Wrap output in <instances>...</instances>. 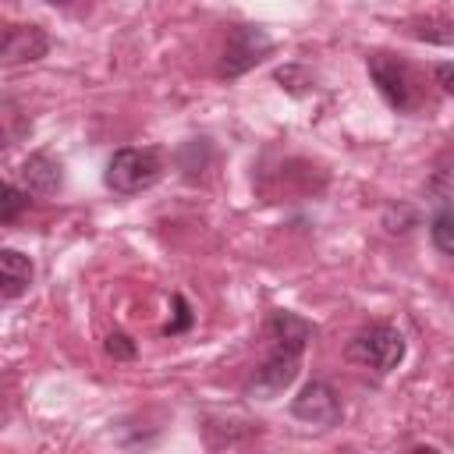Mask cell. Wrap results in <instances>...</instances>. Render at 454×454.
<instances>
[{
  "mask_svg": "<svg viewBox=\"0 0 454 454\" xmlns=\"http://www.w3.org/2000/svg\"><path fill=\"white\" fill-rule=\"evenodd\" d=\"M266 53H270V39H266L259 28H234L231 39H227L220 71H223V74H241V71H248L252 64H259Z\"/></svg>",
  "mask_w": 454,
  "mask_h": 454,
  "instance_id": "6",
  "label": "cell"
},
{
  "mask_svg": "<svg viewBox=\"0 0 454 454\" xmlns=\"http://www.w3.org/2000/svg\"><path fill=\"white\" fill-rule=\"evenodd\" d=\"M32 284V262L28 255H21L18 248H4L0 252V298L4 301H14L28 291Z\"/></svg>",
  "mask_w": 454,
  "mask_h": 454,
  "instance_id": "9",
  "label": "cell"
},
{
  "mask_svg": "<svg viewBox=\"0 0 454 454\" xmlns=\"http://www.w3.org/2000/svg\"><path fill=\"white\" fill-rule=\"evenodd\" d=\"M291 411H294V419H301V422H309V426H319V429L337 426L340 415H344L340 397L333 394V387H330V383H319V380H312V383H305V387L298 390Z\"/></svg>",
  "mask_w": 454,
  "mask_h": 454,
  "instance_id": "5",
  "label": "cell"
},
{
  "mask_svg": "<svg viewBox=\"0 0 454 454\" xmlns=\"http://www.w3.org/2000/svg\"><path fill=\"white\" fill-rule=\"evenodd\" d=\"M21 181H25V192H28V195H53V192H60L64 174H60V163H57L53 156L32 153V156L21 163Z\"/></svg>",
  "mask_w": 454,
  "mask_h": 454,
  "instance_id": "8",
  "label": "cell"
},
{
  "mask_svg": "<svg viewBox=\"0 0 454 454\" xmlns=\"http://www.w3.org/2000/svg\"><path fill=\"white\" fill-rule=\"evenodd\" d=\"M106 351H110L114 358H131V355H135V344H131V337H128V333H110Z\"/></svg>",
  "mask_w": 454,
  "mask_h": 454,
  "instance_id": "12",
  "label": "cell"
},
{
  "mask_svg": "<svg viewBox=\"0 0 454 454\" xmlns=\"http://www.w3.org/2000/svg\"><path fill=\"white\" fill-rule=\"evenodd\" d=\"M266 337H270V355L245 383V397H252V401H273L277 394H284L294 383V376L301 369L305 340L312 337V326L305 319H298L294 312H273L266 323Z\"/></svg>",
  "mask_w": 454,
  "mask_h": 454,
  "instance_id": "1",
  "label": "cell"
},
{
  "mask_svg": "<svg viewBox=\"0 0 454 454\" xmlns=\"http://www.w3.org/2000/svg\"><path fill=\"white\" fill-rule=\"evenodd\" d=\"M160 174H163V156L156 149H149V145L145 149L128 145V149H117L110 156L103 177H106V188H114L121 195H135V192L153 188L160 181Z\"/></svg>",
  "mask_w": 454,
  "mask_h": 454,
  "instance_id": "3",
  "label": "cell"
},
{
  "mask_svg": "<svg viewBox=\"0 0 454 454\" xmlns=\"http://www.w3.org/2000/svg\"><path fill=\"white\" fill-rule=\"evenodd\" d=\"M53 4H57V0H53Z\"/></svg>",
  "mask_w": 454,
  "mask_h": 454,
  "instance_id": "15",
  "label": "cell"
},
{
  "mask_svg": "<svg viewBox=\"0 0 454 454\" xmlns=\"http://www.w3.org/2000/svg\"><path fill=\"white\" fill-rule=\"evenodd\" d=\"M28 206V192H21L18 184H4V199H0V220L11 223L21 209Z\"/></svg>",
  "mask_w": 454,
  "mask_h": 454,
  "instance_id": "11",
  "label": "cell"
},
{
  "mask_svg": "<svg viewBox=\"0 0 454 454\" xmlns=\"http://www.w3.org/2000/svg\"><path fill=\"white\" fill-rule=\"evenodd\" d=\"M348 358L365 365V369H376V372H390L401 365L404 358V337L397 326L390 323H372L365 330H358L351 340H348Z\"/></svg>",
  "mask_w": 454,
  "mask_h": 454,
  "instance_id": "4",
  "label": "cell"
},
{
  "mask_svg": "<svg viewBox=\"0 0 454 454\" xmlns=\"http://www.w3.org/2000/svg\"><path fill=\"white\" fill-rule=\"evenodd\" d=\"M174 305H177V319H174V323L167 326V333H181V330H184V326L192 323V312H188V301H184L181 294L174 298Z\"/></svg>",
  "mask_w": 454,
  "mask_h": 454,
  "instance_id": "13",
  "label": "cell"
},
{
  "mask_svg": "<svg viewBox=\"0 0 454 454\" xmlns=\"http://www.w3.org/2000/svg\"><path fill=\"white\" fill-rule=\"evenodd\" d=\"M429 238L443 255H454V206H443L429 220Z\"/></svg>",
  "mask_w": 454,
  "mask_h": 454,
  "instance_id": "10",
  "label": "cell"
},
{
  "mask_svg": "<svg viewBox=\"0 0 454 454\" xmlns=\"http://www.w3.org/2000/svg\"><path fill=\"white\" fill-rule=\"evenodd\" d=\"M46 50H50V39H46V32L35 28V25H11V28L4 32V46H0L7 67L39 60V57H46Z\"/></svg>",
  "mask_w": 454,
  "mask_h": 454,
  "instance_id": "7",
  "label": "cell"
},
{
  "mask_svg": "<svg viewBox=\"0 0 454 454\" xmlns=\"http://www.w3.org/2000/svg\"><path fill=\"white\" fill-rule=\"evenodd\" d=\"M436 82L443 85V92L454 96V60L450 64H436Z\"/></svg>",
  "mask_w": 454,
  "mask_h": 454,
  "instance_id": "14",
  "label": "cell"
},
{
  "mask_svg": "<svg viewBox=\"0 0 454 454\" xmlns=\"http://www.w3.org/2000/svg\"><path fill=\"white\" fill-rule=\"evenodd\" d=\"M369 74H372L376 89L383 92V99L394 110H401V114L419 110V103H422V82H419V74L411 71L408 60H401L394 53H372L369 57Z\"/></svg>",
  "mask_w": 454,
  "mask_h": 454,
  "instance_id": "2",
  "label": "cell"
}]
</instances>
